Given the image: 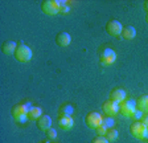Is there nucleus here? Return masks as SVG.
<instances>
[{"instance_id":"1","label":"nucleus","mask_w":148,"mask_h":143,"mask_svg":"<svg viewBox=\"0 0 148 143\" xmlns=\"http://www.w3.org/2000/svg\"><path fill=\"white\" fill-rule=\"evenodd\" d=\"M32 103L25 101V102H18L11 110V114H12V118L15 119V122L17 123H25L28 121V111L32 107Z\"/></svg>"},{"instance_id":"2","label":"nucleus","mask_w":148,"mask_h":143,"mask_svg":"<svg viewBox=\"0 0 148 143\" xmlns=\"http://www.w3.org/2000/svg\"><path fill=\"white\" fill-rule=\"evenodd\" d=\"M13 56H15L16 61L21 62V64H25V62H29L32 60L33 53H32V49L28 47V45L20 43L17 45V49H16V52H15Z\"/></svg>"},{"instance_id":"3","label":"nucleus","mask_w":148,"mask_h":143,"mask_svg":"<svg viewBox=\"0 0 148 143\" xmlns=\"http://www.w3.org/2000/svg\"><path fill=\"white\" fill-rule=\"evenodd\" d=\"M130 133L136 139H145L148 134V126L143 123L142 121H134L130 124Z\"/></svg>"},{"instance_id":"4","label":"nucleus","mask_w":148,"mask_h":143,"mask_svg":"<svg viewBox=\"0 0 148 143\" xmlns=\"http://www.w3.org/2000/svg\"><path fill=\"white\" fill-rule=\"evenodd\" d=\"M61 3V0H44L41 1V11L48 16H54L60 13Z\"/></svg>"},{"instance_id":"5","label":"nucleus","mask_w":148,"mask_h":143,"mask_svg":"<svg viewBox=\"0 0 148 143\" xmlns=\"http://www.w3.org/2000/svg\"><path fill=\"white\" fill-rule=\"evenodd\" d=\"M136 110V101L134 98H126L122 103H119V113L126 118H131Z\"/></svg>"},{"instance_id":"6","label":"nucleus","mask_w":148,"mask_h":143,"mask_svg":"<svg viewBox=\"0 0 148 143\" xmlns=\"http://www.w3.org/2000/svg\"><path fill=\"white\" fill-rule=\"evenodd\" d=\"M99 61H101L102 65H105V66L112 65L116 61V53H115V50L111 49L110 47H105L103 49H101V52H99Z\"/></svg>"},{"instance_id":"7","label":"nucleus","mask_w":148,"mask_h":143,"mask_svg":"<svg viewBox=\"0 0 148 143\" xmlns=\"http://www.w3.org/2000/svg\"><path fill=\"white\" fill-rule=\"evenodd\" d=\"M106 32L107 34H110L111 37H118L122 34V29H123V25L120 24L119 20L116 19H111L106 23V27H105Z\"/></svg>"},{"instance_id":"8","label":"nucleus","mask_w":148,"mask_h":143,"mask_svg":"<svg viewBox=\"0 0 148 143\" xmlns=\"http://www.w3.org/2000/svg\"><path fill=\"white\" fill-rule=\"evenodd\" d=\"M102 122H103V117L97 111H90V113H87L86 117H85V123H86V126L90 129H94V130H95L98 126H101Z\"/></svg>"},{"instance_id":"9","label":"nucleus","mask_w":148,"mask_h":143,"mask_svg":"<svg viewBox=\"0 0 148 143\" xmlns=\"http://www.w3.org/2000/svg\"><path fill=\"white\" fill-rule=\"evenodd\" d=\"M102 111L105 113L107 117H114L119 113V103L114 102V101H111L108 98L107 101L102 103Z\"/></svg>"},{"instance_id":"10","label":"nucleus","mask_w":148,"mask_h":143,"mask_svg":"<svg viewBox=\"0 0 148 143\" xmlns=\"http://www.w3.org/2000/svg\"><path fill=\"white\" fill-rule=\"evenodd\" d=\"M57 123H58L60 129H62V130H65V131H68V130H70V129L73 127L74 121H73V118H71V115L60 114L58 115V119H57Z\"/></svg>"},{"instance_id":"11","label":"nucleus","mask_w":148,"mask_h":143,"mask_svg":"<svg viewBox=\"0 0 148 143\" xmlns=\"http://www.w3.org/2000/svg\"><path fill=\"white\" fill-rule=\"evenodd\" d=\"M126 98H127V94L122 87H115V89H112L110 93V100L116 102V103H122Z\"/></svg>"},{"instance_id":"12","label":"nucleus","mask_w":148,"mask_h":143,"mask_svg":"<svg viewBox=\"0 0 148 143\" xmlns=\"http://www.w3.org/2000/svg\"><path fill=\"white\" fill-rule=\"evenodd\" d=\"M36 124L41 131H46V130H49V129L52 127V118H50L49 115L42 114L40 118L36 121Z\"/></svg>"},{"instance_id":"13","label":"nucleus","mask_w":148,"mask_h":143,"mask_svg":"<svg viewBox=\"0 0 148 143\" xmlns=\"http://www.w3.org/2000/svg\"><path fill=\"white\" fill-rule=\"evenodd\" d=\"M56 43L58 44L60 47H62V48L68 47L69 44L71 43V36L68 33V32H65V31L58 32L57 36H56Z\"/></svg>"},{"instance_id":"14","label":"nucleus","mask_w":148,"mask_h":143,"mask_svg":"<svg viewBox=\"0 0 148 143\" xmlns=\"http://www.w3.org/2000/svg\"><path fill=\"white\" fill-rule=\"evenodd\" d=\"M16 49H17V44L12 40H8V41H4L1 44V52L4 54H15Z\"/></svg>"},{"instance_id":"15","label":"nucleus","mask_w":148,"mask_h":143,"mask_svg":"<svg viewBox=\"0 0 148 143\" xmlns=\"http://www.w3.org/2000/svg\"><path fill=\"white\" fill-rule=\"evenodd\" d=\"M122 38H124V40H132V38H135L136 36V29L134 28L132 25H126V27H123V29H122Z\"/></svg>"},{"instance_id":"16","label":"nucleus","mask_w":148,"mask_h":143,"mask_svg":"<svg viewBox=\"0 0 148 143\" xmlns=\"http://www.w3.org/2000/svg\"><path fill=\"white\" fill-rule=\"evenodd\" d=\"M136 107L143 113H148V94H143L136 100Z\"/></svg>"},{"instance_id":"17","label":"nucleus","mask_w":148,"mask_h":143,"mask_svg":"<svg viewBox=\"0 0 148 143\" xmlns=\"http://www.w3.org/2000/svg\"><path fill=\"white\" fill-rule=\"evenodd\" d=\"M42 115V109L40 106H32L28 111V121H37Z\"/></svg>"},{"instance_id":"18","label":"nucleus","mask_w":148,"mask_h":143,"mask_svg":"<svg viewBox=\"0 0 148 143\" xmlns=\"http://www.w3.org/2000/svg\"><path fill=\"white\" fill-rule=\"evenodd\" d=\"M118 137H119V131L116 130V129H108L107 134H106V138H107L108 142H114V140L118 139Z\"/></svg>"},{"instance_id":"19","label":"nucleus","mask_w":148,"mask_h":143,"mask_svg":"<svg viewBox=\"0 0 148 143\" xmlns=\"http://www.w3.org/2000/svg\"><path fill=\"white\" fill-rule=\"evenodd\" d=\"M74 113V107L70 103H64L60 107V114H66V115H71Z\"/></svg>"},{"instance_id":"20","label":"nucleus","mask_w":148,"mask_h":143,"mask_svg":"<svg viewBox=\"0 0 148 143\" xmlns=\"http://www.w3.org/2000/svg\"><path fill=\"white\" fill-rule=\"evenodd\" d=\"M102 124H103V126H106L107 129H112V127H114V124H115V121H114V118H112V117H107V115H106L105 118H103Z\"/></svg>"},{"instance_id":"21","label":"nucleus","mask_w":148,"mask_h":143,"mask_svg":"<svg viewBox=\"0 0 148 143\" xmlns=\"http://www.w3.org/2000/svg\"><path fill=\"white\" fill-rule=\"evenodd\" d=\"M95 131H97V135H99V137H106L108 129L106 127V126H103V124H101V126H98V127L95 129Z\"/></svg>"},{"instance_id":"22","label":"nucleus","mask_w":148,"mask_h":143,"mask_svg":"<svg viewBox=\"0 0 148 143\" xmlns=\"http://www.w3.org/2000/svg\"><path fill=\"white\" fill-rule=\"evenodd\" d=\"M91 143H110V142L107 140L106 137H99V135H97V137H94L91 139Z\"/></svg>"},{"instance_id":"23","label":"nucleus","mask_w":148,"mask_h":143,"mask_svg":"<svg viewBox=\"0 0 148 143\" xmlns=\"http://www.w3.org/2000/svg\"><path fill=\"white\" fill-rule=\"evenodd\" d=\"M45 134H46V137L49 138V139H56V138H57V131H56L53 127H50L49 130H46Z\"/></svg>"},{"instance_id":"24","label":"nucleus","mask_w":148,"mask_h":143,"mask_svg":"<svg viewBox=\"0 0 148 143\" xmlns=\"http://www.w3.org/2000/svg\"><path fill=\"white\" fill-rule=\"evenodd\" d=\"M69 11H70L69 6L65 3V1H62V3H61V8H60V13H68Z\"/></svg>"},{"instance_id":"25","label":"nucleus","mask_w":148,"mask_h":143,"mask_svg":"<svg viewBox=\"0 0 148 143\" xmlns=\"http://www.w3.org/2000/svg\"><path fill=\"white\" fill-rule=\"evenodd\" d=\"M143 114H144V113H143V111H140V110H136V111H135V114H134L132 117H131V118H132V119H135V121H140V118H142V117H143Z\"/></svg>"},{"instance_id":"26","label":"nucleus","mask_w":148,"mask_h":143,"mask_svg":"<svg viewBox=\"0 0 148 143\" xmlns=\"http://www.w3.org/2000/svg\"><path fill=\"white\" fill-rule=\"evenodd\" d=\"M142 122H143L144 124H147V126H148V114L145 115V117H143V118H142Z\"/></svg>"},{"instance_id":"27","label":"nucleus","mask_w":148,"mask_h":143,"mask_svg":"<svg viewBox=\"0 0 148 143\" xmlns=\"http://www.w3.org/2000/svg\"><path fill=\"white\" fill-rule=\"evenodd\" d=\"M144 10H145V12H147V15H148V0H145L144 1Z\"/></svg>"},{"instance_id":"28","label":"nucleus","mask_w":148,"mask_h":143,"mask_svg":"<svg viewBox=\"0 0 148 143\" xmlns=\"http://www.w3.org/2000/svg\"><path fill=\"white\" fill-rule=\"evenodd\" d=\"M145 21H147V24H148V15L145 16Z\"/></svg>"},{"instance_id":"29","label":"nucleus","mask_w":148,"mask_h":143,"mask_svg":"<svg viewBox=\"0 0 148 143\" xmlns=\"http://www.w3.org/2000/svg\"><path fill=\"white\" fill-rule=\"evenodd\" d=\"M38 143H48L46 140H41V142H38Z\"/></svg>"},{"instance_id":"30","label":"nucleus","mask_w":148,"mask_h":143,"mask_svg":"<svg viewBox=\"0 0 148 143\" xmlns=\"http://www.w3.org/2000/svg\"><path fill=\"white\" fill-rule=\"evenodd\" d=\"M147 138H148V134H147Z\"/></svg>"}]
</instances>
